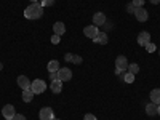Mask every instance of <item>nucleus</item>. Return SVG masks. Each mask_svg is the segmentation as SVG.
<instances>
[{"label": "nucleus", "instance_id": "1", "mask_svg": "<svg viewBox=\"0 0 160 120\" xmlns=\"http://www.w3.org/2000/svg\"><path fill=\"white\" fill-rule=\"evenodd\" d=\"M24 16L28 19H40L43 16V7L40 3H31L24 10Z\"/></svg>", "mask_w": 160, "mask_h": 120}, {"label": "nucleus", "instance_id": "2", "mask_svg": "<svg viewBox=\"0 0 160 120\" xmlns=\"http://www.w3.org/2000/svg\"><path fill=\"white\" fill-rule=\"evenodd\" d=\"M31 90L34 91V95H42V93L47 90V83L43 82V80L37 78V80H34V82L31 83Z\"/></svg>", "mask_w": 160, "mask_h": 120}, {"label": "nucleus", "instance_id": "3", "mask_svg": "<svg viewBox=\"0 0 160 120\" xmlns=\"http://www.w3.org/2000/svg\"><path fill=\"white\" fill-rule=\"evenodd\" d=\"M71 78H72V71L71 69L59 68V71H58V80H61V82H69Z\"/></svg>", "mask_w": 160, "mask_h": 120}, {"label": "nucleus", "instance_id": "4", "mask_svg": "<svg viewBox=\"0 0 160 120\" xmlns=\"http://www.w3.org/2000/svg\"><path fill=\"white\" fill-rule=\"evenodd\" d=\"M38 117L40 120H53L55 118V112H53L51 108H42L38 112Z\"/></svg>", "mask_w": 160, "mask_h": 120}, {"label": "nucleus", "instance_id": "5", "mask_svg": "<svg viewBox=\"0 0 160 120\" xmlns=\"http://www.w3.org/2000/svg\"><path fill=\"white\" fill-rule=\"evenodd\" d=\"M135 16H136V19L139 22H146V21H148V18H149V13H148V10H146L144 7H141V8H136L135 10Z\"/></svg>", "mask_w": 160, "mask_h": 120}, {"label": "nucleus", "instance_id": "6", "mask_svg": "<svg viewBox=\"0 0 160 120\" xmlns=\"http://www.w3.org/2000/svg\"><path fill=\"white\" fill-rule=\"evenodd\" d=\"M115 68H117V69H120V71L128 69V59H127L123 55L117 56V59H115Z\"/></svg>", "mask_w": 160, "mask_h": 120}, {"label": "nucleus", "instance_id": "7", "mask_svg": "<svg viewBox=\"0 0 160 120\" xmlns=\"http://www.w3.org/2000/svg\"><path fill=\"white\" fill-rule=\"evenodd\" d=\"M2 114H3L5 118H13L16 115V111H15V108H13L11 104H5L2 108Z\"/></svg>", "mask_w": 160, "mask_h": 120}, {"label": "nucleus", "instance_id": "8", "mask_svg": "<svg viewBox=\"0 0 160 120\" xmlns=\"http://www.w3.org/2000/svg\"><path fill=\"white\" fill-rule=\"evenodd\" d=\"M83 34L88 37V38H95L98 34H99V31H98V28L95 24H91V26H87V28L83 29Z\"/></svg>", "mask_w": 160, "mask_h": 120}, {"label": "nucleus", "instance_id": "9", "mask_svg": "<svg viewBox=\"0 0 160 120\" xmlns=\"http://www.w3.org/2000/svg\"><path fill=\"white\" fill-rule=\"evenodd\" d=\"M93 24H95L96 28L106 24V15H104V13H101V11L95 13V15H93Z\"/></svg>", "mask_w": 160, "mask_h": 120}, {"label": "nucleus", "instance_id": "10", "mask_svg": "<svg viewBox=\"0 0 160 120\" xmlns=\"http://www.w3.org/2000/svg\"><path fill=\"white\" fill-rule=\"evenodd\" d=\"M149 42H151V34L146 32V31L139 32V35H138V43H139L141 47H144V45H148Z\"/></svg>", "mask_w": 160, "mask_h": 120}, {"label": "nucleus", "instance_id": "11", "mask_svg": "<svg viewBox=\"0 0 160 120\" xmlns=\"http://www.w3.org/2000/svg\"><path fill=\"white\" fill-rule=\"evenodd\" d=\"M93 42L98 43V45H106V43L109 42V37H108V34H106V32H99L95 38H93Z\"/></svg>", "mask_w": 160, "mask_h": 120}, {"label": "nucleus", "instance_id": "12", "mask_svg": "<svg viewBox=\"0 0 160 120\" xmlns=\"http://www.w3.org/2000/svg\"><path fill=\"white\" fill-rule=\"evenodd\" d=\"M31 83H32V82H31V80L26 77V75H19V77H18V85H19L22 90H29V88H31Z\"/></svg>", "mask_w": 160, "mask_h": 120}, {"label": "nucleus", "instance_id": "13", "mask_svg": "<svg viewBox=\"0 0 160 120\" xmlns=\"http://www.w3.org/2000/svg\"><path fill=\"white\" fill-rule=\"evenodd\" d=\"M50 88H51V91L55 93V95H58V93H61V90H62V82L61 80H51V85H50Z\"/></svg>", "mask_w": 160, "mask_h": 120}, {"label": "nucleus", "instance_id": "14", "mask_svg": "<svg viewBox=\"0 0 160 120\" xmlns=\"http://www.w3.org/2000/svg\"><path fill=\"white\" fill-rule=\"evenodd\" d=\"M53 31H55V34H58V35H62V34L66 32V26H64V22H61V21L55 22V24H53Z\"/></svg>", "mask_w": 160, "mask_h": 120}, {"label": "nucleus", "instance_id": "15", "mask_svg": "<svg viewBox=\"0 0 160 120\" xmlns=\"http://www.w3.org/2000/svg\"><path fill=\"white\" fill-rule=\"evenodd\" d=\"M151 102L160 106V88H155L151 91Z\"/></svg>", "mask_w": 160, "mask_h": 120}, {"label": "nucleus", "instance_id": "16", "mask_svg": "<svg viewBox=\"0 0 160 120\" xmlns=\"http://www.w3.org/2000/svg\"><path fill=\"white\" fill-rule=\"evenodd\" d=\"M34 99V91L29 88V90H22V101L24 102H31Z\"/></svg>", "mask_w": 160, "mask_h": 120}, {"label": "nucleus", "instance_id": "17", "mask_svg": "<svg viewBox=\"0 0 160 120\" xmlns=\"http://www.w3.org/2000/svg\"><path fill=\"white\" fill-rule=\"evenodd\" d=\"M48 71L50 72H58L59 71V61H56V59H51L50 62H48Z\"/></svg>", "mask_w": 160, "mask_h": 120}, {"label": "nucleus", "instance_id": "18", "mask_svg": "<svg viewBox=\"0 0 160 120\" xmlns=\"http://www.w3.org/2000/svg\"><path fill=\"white\" fill-rule=\"evenodd\" d=\"M146 114L148 115H155L157 114V104H154V102L146 104Z\"/></svg>", "mask_w": 160, "mask_h": 120}, {"label": "nucleus", "instance_id": "19", "mask_svg": "<svg viewBox=\"0 0 160 120\" xmlns=\"http://www.w3.org/2000/svg\"><path fill=\"white\" fill-rule=\"evenodd\" d=\"M128 72L133 74V75H136L139 72V66L138 64H128Z\"/></svg>", "mask_w": 160, "mask_h": 120}, {"label": "nucleus", "instance_id": "20", "mask_svg": "<svg viewBox=\"0 0 160 120\" xmlns=\"http://www.w3.org/2000/svg\"><path fill=\"white\" fill-rule=\"evenodd\" d=\"M123 82H125V83H133V82H135V75L130 74V72L125 74V75H123Z\"/></svg>", "mask_w": 160, "mask_h": 120}, {"label": "nucleus", "instance_id": "21", "mask_svg": "<svg viewBox=\"0 0 160 120\" xmlns=\"http://www.w3.org/2000/svg\"><path fill=\"white\" fill-rule=\"evenodd\" d=\"M38 3L45 8V7H51V5H55V0H40Z\"/></svg>", "mask_w": 160, "mask_h": 120}, {"label": "nucleus", "instance_id": "22", "mask_svg": "<svg viewBox=\"0 0 160 120\" xmlns=\"http://www.w3.org/2000/svg\"><path fill=\"white\" fill-rule=\"evenodd\" d=\"M59 42H61V35L53 34V35H51V43H55V45H56V43H59Z\"/></svg>", "mask_w": 160, "mask_h": 120}, {"label": "nucleus", "instance_id": "23", "mask_svg": "<svg viewBox=\"0 0 160 120\" xmlns=\"http://www.w3.org/2000/svg\"><path fill=\"white\" fill-rule=\"evenodd\" d=\"M144 48H146V50H148L149 53H154V51H155V45H154L152 42H149L148 45H144Z\"/></svg>", "mask_w": 160, "mask_h": 120}, {"label": "nucleus", "instance_id": "24", "mask_svg": "<svg viewBox=\"0 0 160 120\" xmlns=\"http://www.w3.org/2000/svg\"><path fill=\"white\" fill-rule=\"evenodd\" d=\"M131 3L136 8H141V7H144V0H131Z\"/></svg>", "mask_w": 160, "mask_h": 120}, {"label": "nucleus", "instance_id": "25", "mask_svg": "<svg viewBox=\"0 0 160 120\" xmlns=\"http://www.w3.org/2000/svg\"><path fill=\"white\" fill-rule=\"evenodd\" d=\"M82 61H83V59H82V56L74 55V59H72V62H74V64H82Z\"/></svg>", "mask_w": 160, "mask_h": 120}, {"label": "nucleus", "instance_id": "26", "mask_svg": "<svg viewBox=\"0 0 160 120\" xmlns=\"http://www.w3.org/2000/svg\"><path fill=\"white\" fill-rule=\"evenodd\" d=\"M135 10H136V7L133 5V3H128V5H127V11H128V13H135Z\"/></svg>", "mask_w": 160, "mask_h": 120}, {"label": "nucleus", "instance_id": "27", "mask_svg": "<svg viewBox=\"0 0 160 120\" xmlns=\"http://www.w3.org/2000/svg\"><path fill=\"white\" fill-rule=\"evenodd\" d=\"M64 59H66V61H69V62H72L74 55H72V53H66V55H64Z\"/></svg>", "mask_w": 160, "mask_h": 120}, {"label": "nucleus", "instance_id": "28", "mask_svg": "<svg viewBox=\"0 0 160 120\" xmlns=\"http://www.w3.org/2000/svg\"><path fill=\"white\" fill-rule=\"evenodd\" d=\"M83 120H98V118L93 115V114H87V115L83 117Z\"/></svg>", "mask_w": 160, "mask_h": 120}, {"label": "nucleus", "instance_id": "29", "mask_svg": "<svg viewBox=\"0 0 160 120\" xmlns=\"http://www.w3.org/2000/svg\"><path fill=\"white\" fill-rule=\"evenodd\" d=\"M13 120H26V117L22 114H16L15 117H13Z\"/></svg>", "mask_w": 160, "mask_h": 120}, {"label": "nucleus", "instance_id": "30", "mask_svg": "<svg viewBox=\"0 0 160 120\" xmlns=\"http://www.w3.org/2000/svg\"><path fill=\"white\" fill-rule=\"evenodd\" d=\"M50 78L51 80H56L58 78V72H50Z\"/></svg>", "mask_w": 160, "mask_h": 120}, {"label": "nucleus", "instance_id": "31", "mask_svg": "<svg viewBox=\"0 0 160 120\" xmlns=\"http://www.w3.org/2000/svg\"><path fill=\"white\" fill-rule=\"evenodd\" d=\"M151 3H154V5H158V3H160V0H151Z\"/></svg>", "mask_w": 160, "mask_h": 120}, {"label": "nucleus", "instance_id": "32", "mask_svg": "<svg viewBox=\"0 0 160 120\" xmlns=\"http://www.w3.org/2000/svg\"><path fill=\"white\" fill-rule=\"evenodd\" d=\"M157 114L160 115V106H157Z\"/></svg>", "mask_w": 160, "mask_h": 120}, {"label": "nucleus", "instance_id": "33", "mask_svg": "<svg viewBox=\"0 0 160 120\" xmlns=\"http://www.w3.org/2000/svg\"><path fill=\"white\" fill-rule=\"evenodd\" d=\"M31 2H32V3H38V2H40V0H31Z\"/></svg>", "mask_w": 160, "mask_h": 120}, {"label": "nucleus", "instance_id": "34", "mask_svg": "<svg viewBox=\"0 0 160 120\" xmlns=\"http://www.w3.org/2000/svg\"><path fill=\"white\" fill-rule=\"evenodd\" d=\"M2 69H3V64H2V62H0V71H2Z\"/></svg>", "mask_w": 160, "mask_h": 120}, {"label": "nucleus", "instance_id": "35", "mask_svg": "<svg viewBox=\"0 0 160 120\" xmlns=\"http://www.w3.org/2000/svg\"><path fill=\"white\" fill-rule=\"evenodd\" d=\"M53 120H61V118H53Z\"/></svg>", "mask_w": 160, "mask_h": 120}, {"label": "nucleus", "instance_id": "36", "mask_svg": "<svg viewBox=\"0 0 160 120\" xmlns=\"http://www.w3.org/2000/svg\"><path fill=\"white\" fill-rule=\"evenodd\" d=\"M5 120H13V118H5Z\"/></svg>", "mask_w": 160, "mask_h": 120}, {"label": "nucleus", "instance_id": "37", "mask_svg": "<svg viewBox=\"0 0 160 120\" xmlns=\"http://www.w3.org/2000/svg\"><path fill=\"white\" fill-rule=\"evenodd\" d=\"M158 55H160V50H158Z\"/></svg>", "mask_w": 160, "mask_h": 120}]
</instances>
